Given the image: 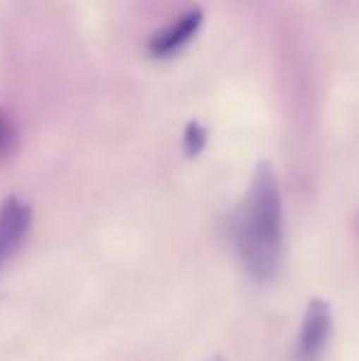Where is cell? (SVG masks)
Wrapping results in <instances>:
<instances>
[{"label":"cell","instance_id":"6da1fadb","mask_svg":"<svg viewBox=\"0 0 359 361\" xmlns=\"http://www.w3.org/2000/svg\"><path fill=\"white\" fill-rule=\"evenodd\" d=\"M237 252L256 281H271L279 271L284 243V207L279 182L269 163L254 169L233 228Z\"/></svg>","mask_w":359,"mask_h":361},{"label":"cell","instance_id":"5b68a950","mask_svg":"<svg viewBox=\"0 0 359 361\" xmlns=\"http://www.w3.org/2000/svg\"><path fill=\"white\" fill-rule=\"evenodd\" d=\"M207 144V129L199 123V121H190L184 129V137H182V146L186 157H199L203 152Z\"/></svg>","mask_w":359,"mask_h":361},{"label":"cell","instance_id":"8992f818","mask_svg":"<svg viewBox=\"0 0 359 361\" xmlns=\"http://www.w3.org/2000/svg\"><path fill=\"white\" fill-rule=\"evenodd\" d=\"M17 146V127L6 110L0 108V161H4Z\"/></svg>","mask_w":359,"mask_h":361},{"label":"cell","instance_id":"7a4b0ae2","mask_svg":"<svg viewBox=\"0 0 359 361\" xmlns=\"http://www.w3.org/2000/svg\"><path fill=\"white\" fill-rule=\"evenodd\" d=\"M332 334V309L326 300L313 298L307 307L300 336H298V360L320 361Z\"/></svg>","mask_w":359,"mask_h":361},{"label":"cell","instance_id":"52a82bcc","mask_svg":"<svg viewBox=\"0 0 359 361\" xmlns=\"http://www.w3.org/2000/svg\"><path fill=\"white\" fill-rule=\"evenodd\" d=\"M207 361H224V360H222V357H218V355H216V357H212V360H207Z\"/></svg>","mask_w":359,"mask_h":361},{"label":"cell","instance_id":"3957f363","mask_svg":"<svg viewBox=\"0 0 359 361\" xmlns=\"http://www.w3.org/2000/svg\"><path fill=\"white\" fill-rule=\"evenodd\" d=\"M201 23H203V11L199 6H193L180 13L174 23L152 34V38L148 40V53L157 59H167L176 55L186 42L195 38Z\"/></svg>","mask_w":359,"mask_h":361},{"label":"cell","instance_id":"277c9868","mask_svg":"<svg viewBox=\"0 0 359 361\" xmlns=\"http://www.w3.org/2000/svg\"><path fill=\"white\" fill-rule=\"evenodd\" d=\"M32 224V207L19 197H6L0 203V260L8 258L23 241Z\"/></svg>","mask_w":359,"mask_h":361}]
</instances>
